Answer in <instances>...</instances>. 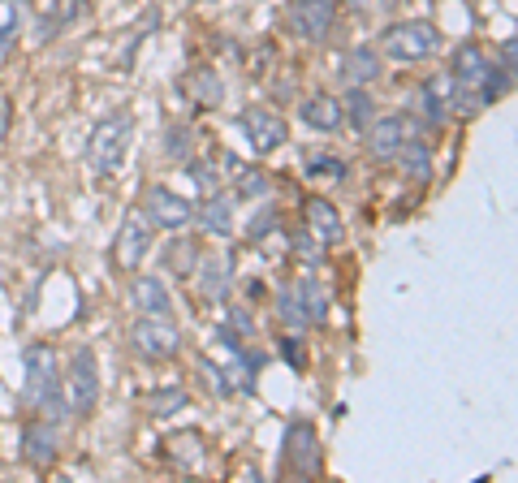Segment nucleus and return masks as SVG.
<instances>
[{
    "mask_svg": "<svg viewBox=\"0 0 518 483\" xmlns=\"http://www.w3.org/2000/svg\"><path fill=\"white\" fill-rule=\"evenodd\" d=\"M281 354H285V363H294L298 371L307 367V354H303V345H298V337H281Z\"/></svg>",
    "mask_w": 518,
    "mask_h": 483,
    "instance_id": "nucleus-34",
    "label": "nucleus"
},
{
    "mask_svg": "<svg viewBox=\"0 0 518 483\" xmlns=\"http://www.w3.org/2000/svg\"><path fill=\"white\" fill-rule=\"evenodd\" d=\"M199 371H203V380H208V389L216 397H234V380H229V367H216L212 358H199Z\"/></svg>",
    "mask_w": 518,
    "mask_h": 483,
    "instance_id": "nucleus-26",
    "label": "nucleus"
},
{
    "mask_svg": "<svg viewBox=\"0 0 518 483\" xmlns=\"http://www.w3.org/2000/svg\"><path fill=\"white\" fill-rule=\"evenodd\" d=\"M190 87H195L203 108H216L225 100V82L216 78V69H195V74H190Z\"/></svg>",
    "mask_w": 518,
    "mask_h": 483,
    "instance_id": "nucleus-25",
    "label": "nucleus"
},
{
    "mask_svg": "<svg viewBox=\"0 0 518 483\" xmlns=\"http://www.w3.org/2000/svg\"><path fill=\"white\" fill-rule=\"evenodd\" d=\"M342 117L350 121V130H367L372 126V117H376V100L367 95V87H350L346 91V100H342Z\"/></svg>",
    "mask_w": 518,
    "mask_h": 483,
    "instance_id": "nucleus-23",
    "label": "nucleus"
},
{
    "mask_svg": "<svg viewBox=\"0 0 518 483\" xmlns=\"http://www.w3.org/2000/svg\"><path fill=\"white\" fill-rule=\"evenodd\" d=\"M234 259H199L195 268V281H199V294L208 302H225L229 294V281H234Z\"/></svg>",
    "mask_w": 518,
    "mask_h": 483,
    "instance_id": "nucleus-17",
    "label": "nucleus"
},
{
    "mask_svg": "<svg viewBox=\"0 0 518 483\" xmlns=\"http://www.w3.org/2000/svg\"><path fill=\"white\" fill-rule=\"evenodd\" d=\"M186 177H195L203 195H212V190H216V173L208 169V164H190V160H186Z\"/></svg>",
    "mask_w": 518,
    "mask_h": 483,
    "instance_id": "nucleus-33",
    "label": "nucleus"
},
{
    "mask_svg": "<svg viewBox=\"0 0 518 483\" xmlns=\"http://www.w3.org/2000/svg\"><path fill=\"white\" fill-rule=\"evenodd\" d=\"M303 164H307V169H303L307 177H329V182H342V177H346V164H342V156H333V151H324V147L307 151Z\"/></svg>",
    "mask_w": 518,
    "mask_h": 483,
    "instance_id": "nucleus-24",
    "label": "nucleus"
},
{
    "mask_svg": "<svg viewBox=\"0 0 518 483\" xmlns=\"http://www.w3.org/2000/svg\"><path fill=\"white\" fill-rule=\"evenodd\" d=\"M195 220L203 233H212V238H229V225H234V203L225 195H208L199 207H195Z\"/></svg>",
    "mask_w": 518,
    "mask_h": 483,
    "instance_id": "nucleus-20",
    "label": "nucleus"
},
{
    "mask_svg": "<svg viewBox=\"0 0 518 483\" xmlns=\"http://www.w3.org/2000/svg\"><path fill=\"white\" fill-rule=\"evenodd\" d=\"M272 225H277V207H268V203H264V212H259V216L251 220L247 238H251V242H264L268 233H272Z\"/></svg>",
    "mask_w": 518,
    "mask_h": 483,
    "instance_id": "nucleus-32",
    "label": "nucleus"
},
{
    "mask_svg": "<svg viewBox=\"0 0 518 483\" xmlns=\"http://www.w3.org/2000/svg\"><path fill=\"white\" fill-rule=\"evenodd\" d=\"M277 315H281L285 328H307V315H303V307H298L294 289H281L277 294Z\"/></svg>",
    "mask_w": 518,
    "mask_h": 483,
    "instance_id": "nucleus-28",
    "label": "nucleus"
},
{
    "mask_svg": "<svg viewBox=\"0 0 518 483\" xmlns=\"http://www.w3.org/2000/svg\"><path fill=\"white\" fill-rule=\"evenodd\" d=\"M307 233L324 246V251L346 238V225H342V216H337V207L329 199H307Z\"/></svg>",
    "mask_w": 518,
    "mask_h": 483,
    "instance_id": "nucleus-14",
    "label": "nucleus"
},
{
    "mask_svg": "<svg viewBox=\"0 0 518 483\" xmlns=\"http://www.w3.org/2000/svg\"><path fill=\"white\" fill-rule=\"evenodd\" d=\"M130 134H134V117L130 113H108L91 126L87 134V169L95 177H108L121 169V160H126L130 151Z\"/></svg>",
    "mask_w": 518,
    "mask_h": 483,
    "instance_id": "nucleus-2",
    "label": "nucleus"
},
{
    "mask_svg": "<svg viewBox=\"0 0 518 483\" xmlns=\"http://www.w3.org/2000/svg\"><path fill=\"white\" fill-rule=\"evenodd\" d=\"M342 74H346L350 87H372V82L380 78V52L376 48H350Z\"/></svg>",
    "mask_w": 518,
    "mask_h": 483,
    "instance_id": "nucleus-21",
    "label": "nucleus"
},
{
    "mask_svg": "<svg viewBox=\"0 0 518 483\" xmlns=\"http://www.w3.org/2000/svg\"><path fill=\"white\" fill-rule=\"evenodd\" d=\"M281 471L294 475V479H320V471H324V453H320V432H316V423L294 419L290 427H285Z\"/></svg>",
    "mask_w": 518,
    "mask_h": 483,
    "instance_id": "nucleus-3",
    "label": "nucleus"
},
{
    "mask_svg": "<svg viewBox=\"0 0 518 483\" xmlns=\"http://www.w3.org/2000/svg\"><path fill=\"white\" fill-rule=\"evenodd\" d=\"M449 100H454V74H432L428 82H424V91H419V108H424V117L432 121V126H441L445 121V108H449Z\"/></svg>",
    "mask_w": 518,
    "mask_h": 483,
    "instance_id": "nucleus-18",
    "label": "nucleus"
},
{
    "mask_svg": "<svg viewBox=\"0 0 518 483\" xmlns=\"http://www.w3.org/2000/svg\"><path fill=\"white\" fill-rule=\"evenodd\" d=\"M22 363H26V380H22V402L39 410L44 419H65V397H61V363H57V350L44 341H31L22 350Z\"/></svg>",
    "mask_w": 518,
    "mask_h": 483,
    "instance_id": "nucleus-1",
    "label": "nucleus"
},
{
    "mask_svg": "<svg viewBox=\"0 0 518 483\" xmlns=\"http://www.w3.org/2000/svg\"><path fill=\"white\" fill-rule=\"evenodd\" d=\"M130 345L147 363H169V358L182 354V333H177L165 315H143V320L130 324Z\"/></svg>",
    "mask_w": 518,
    "mask_h": 483,
    "instance_id": "nucleus-6",
    "label": "nucleus"
},
{
    "mask_svg": "<svg viewBox=\"0 0 518 483\" xmlns=\"http://www.w3.org/2000/svg\"><path fill=\"white\" fill-rule=\"evenodd\" d=\"M294 289V298H298V307H303V315H307V324H329V289H324L316 276H303L298 285H290Z\"/></svg>",
    "mask_w": 518,
    "mask_h": 483,
    "instance_id": "nucleus-19",
    "label": "nucleus"
},
{
    "mask_svg": "<svg viewBox=\"0 0 518 483\" xmlns=\"http://www.w3.org/2000/svg\"><path fill=\"white\" fill-rule=\"evenodd\" d=\"M143 212H147V220H152V225H160V229H182V225H190V220H195V203L182 199V195H173L169 186H152V190L143 195Z\"/></svg>",
    "mask_w": 518,
    "mask_h": 483,
    "instance_id": "nucleus-10",
    "label": "nucleus"
},
{
    "mask_svg": "<svg viewBox=\"0 0 518 483\" xmlns=\"http://www.w3.org/2000/svg\"><path fill=\"white\" fill-rule=\"evenodd\" d=\"M61 397L70 414H91L95 402H100V363L87 345H78L70 358V371L61 376Z\"/></svg>",
    "mask_w": 518,
    "mask_h": 483,
    "instance_id": "nucleus-4",
    "label": "nucleus"
},
{
    "mask_svg": "<svg viewBox=\"0 0 518 483\" xmlns=\"http://www.w3.org/2000/svg\"><path fill=\"white\" fill-rule=\"evenodd\" d=\"M320 251H324V246L311 238V233H298V255H303V259H320Z\"/></svg>",
    "mask_w": 518,
    "mask_h": 483,
    "instance_id": "nucleus-35",
    "label": "nucleus"
},
{
    "mask_svg": "<svg viewBox=\"0 0 518 483\" xmlns=\"http://www.w3.org/2000/svg\"><path fill=\"white\" fill-rule=\"evenodd\" d=\"M186 406V389H156L152 393V414H173Z\"/></svg>",
    "mask_w": 518,
    "mask_h": 483,
    "instance_id": "nucleus-30",
    "label": "nucleus"
},
{
    "mask_svg": "<svg viewBox=\"0 0 518 483\" xmlns=\"http://www.w3.org/2000/svg\"><path fill=\"white\" fill-rule=\"evenodd\" d=\"M199 242L195 238H173L169 246H165V272H173V276H182V281H190L195 276V268H199Z\"/></svg>",
    "mask_w": 518,
    "mask_h": 483,
    "instance_id": "nucleus-22",
    "label": "nucleus"
},
{
    "mask_svg": "<svg viewBox=\"0 0 518 483\" xmlns=\"http://www.w3.org/2000/svg\"><path fill=\"white\" fill-rule=\"evenodd\" d=\"M393 160H398V169L406 173V182H432V147L419 134L415 138L406 134V143L398 147V156Z\"/></svg>",
    "mask_w": 518,
    "mask_h": 483,
    "instance_id": "nucleus-16",
    "label": "nucleus"
},
{
    "mask_svg": "<svg viewBox=\"0 0 518 483\" xmlns=\"http://www.w3.org/2000/svg\"><path fill=\"white\" fill-rule=\"evenodd\" d=\"M238 173V199H264L268 173L264 169H234Z\"/></svg>",
    "mask_w": 518,
    "mask_h": 483,
    "instance_id": "nucleus-27",
    "label": "nucleus"
},
{
    "mask_svg": "<svg viewBox=\"0 0 518 483\" xmlns=\"http://www.w3.org/2000/svg\"><path fill=\"white\" fill-rule=\"evenodd\" d=\"M165 147H169V156H177V160H190V147H195V130L173 126V130H169V138H165Z\"/></svg>",
    "mask_w": 518,
    "mask_h": 483,
    "instance_id": "nucleus-29",
    "label": "nucleus"
},
{
    "mask_svg": "<svg viewBox=\"0 0 518 483\" xmlns=\"http://www.w3.org/2000/svg\"><path fill=\"white\" fill-rule=\"evenodd\" d=\"M290 31L307 44H324L333 35V22H337V5L333 0H294L290 5Z\"/></svg>",
    "mask_w": 518,
    "mask_h": 483,
    "instance_id": "nucleus-8",
    "label": "nucleus"
},
{
    "mask_svg": "<svg viewBox=\"0 0 518 483\" xmlns=\"http://www.w3.org/2000/svg\"><path fill=\"white\" fill-rule=\"evenodd\" d=\"M152 238H156V225L147 220L143 207H130L126 216H121V229H117V246H113V259L121 272H134L152 251Z\"/></svg>",
    "mask_w": 518,
    "mask_h": 483,
    "instance_id": "nucleus-7",
    "label": "nucleus"
},
{
    "mask_svg": "<svg viewBox=\"0 0 518 483\" xmlns=\"http://www.w3.org/2000/svg\"><path fill=\"white\" fill-rule=\"evenodd\" d=\"M298 117H303V126L311 130H320V134H337L346 126V117H342V100L329 91H316V95H307L303 108H298Z\"/></svg>",
    "mask_w": 518,
    "mask_h": 483,
    "instance_id": "nucleus-13",
    "label": "nucleus"
},
{
    "mask_svg": "<svg viewBox=\"0 0 518 483\" xmlns=\"http://www.w3.org/2000/svg\"><path fill=\"white\" fill-rule=\"evenodd\" d=\"M130 307H139V315H173V294L156 272H143L130 281Z\"/></svg>",
    "mask_w": 518,
    "mask_h": 483,
    "instance_id": "nucleus-11",
    "label": "nucleus"
},
{
    "mask_svg": "<svg viewBox=\"0 0 518 483\" xmlns=\"http://www.w3.org/2000/svg\"><path fill=\"white\" fill-rule=\"evenodd\" d=\"M380 48H385V57H393V61L415 65V61H428L432 52L441 48V31H436L432 22H424V18L398 22V26H389V31H385Z\"/></svg>",
    "mask_w": 518,
    "mask_h": 483,
    "instance_id": "nucleus-5",
    "label": "nucleus"
},
{
    "mask_svg": "<svg viewBox=\"0 0 518 483\" xmlns=\"http://www.w3.org/2000/svg\"><path fill=\"white\" fill-rule=\"evenodd\" d=\"M225 328H229L234 337H251V333H255L251 311H247V307H229V311H225Z\"/></svg>",
    "mask_w": 518,
    "mask_h": 483,
    "instance_id": "nucleus-31",
    "label": "nucleus"
},
{
    "mask_svg": "<svg viewBox=\"0 0 518 483\" xmlns=\"http://www.w3.org/2000/svg\"><path fill=\"white\" fill-rule=\"evenodd\" d=\"M367 134V151L372 160H393L398 147L406 143V121L402 117H372V126L363 130Z\"/></svg>",
    "mask_w": 518,
    "mask_h": 483,
    "instance_id": "nucleus-15",
    "label": "nucleus"
},
{
    "mask_svg": "<svg viewBox=\"0 0 518 483\" xmlns=\"http://www.w3.org/2000/svg\"><path fill=\"white\" fill-rule=\"evenodd\" d=\"M350 5H367V0H350Z\"/></svg>",
    "mask_w": 518,
    "mask_h": 483,
    "instance_id": "nucleus-37",
    "label": "nucleus"
},
{
    "mask_svg": "<svg viewBox=\"0 0 518 483\" xmlns=\"http://www.w3.org/2000/svg\"><path fill=\"white\" fill-rule=\"evenodd\" d=\"M242 134L251 138V147L259 151V156H272V151L285 147V138H290V126H285L281 113H272V108L255 104L242 113Z\"/></svg>",
    "mask_w": 518,
    "mask_h": 483,
    "instance_id": "nucleus-9",
    "label": "nucleus"
},
{
    "mask_svg": "<svg viewBox=\"0 0 518 483\" xmlns=\"http://www.w3.org/2000/svg\"><path fill=\"white\" fill-rule=\"evenodd\" d=\"M514 57H518V44H514V35L506 39V44H501V69H506V74H514Z\"/></svg>",
    "mask_w": 518,
    "mask_h": 483,
    "instance_id": "nucleus-36",
    "label": "nucleus"
},
{
    "mask_svg": "<svg viewBox=\"0 0 518 483\" xmlns=\"http://www.w3.org/2000/svg\"><path fill=\"white\" fill-rule=\"evenodd\" d=\"M22 458L39 466V471L57 462V427H52V419H31L22 427Z\"/></svg>",
    "mask_w": 518,
    "mask_h": 483,
    "instance_id": "nucleus-12",
    "label": "nucleus"
}]
</instances>
